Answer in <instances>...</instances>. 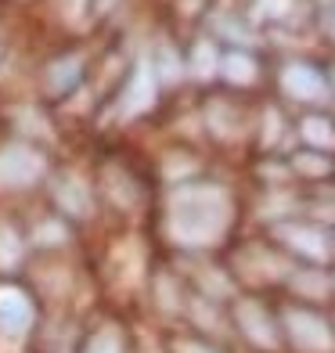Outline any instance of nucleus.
Wrapping results in <instances>:
<instances>
[{
    "label": "nucleus",
    "mask_w": 335,
    "mask_h": 353,
    "mask_svg": "<svg viewBox=\"0 0 335 353\" xmlns=\"http://www.w3.org/2000/svg\"><path fill=\"white\" fill-rule=\"evenodd\" d=\"M47 170V163L37 155V152H29V148H8V152H0V184L4 188H26V184H33L40 181Z\"/></svg>",
    "instance_id": "1"
},
{
    "label": "nucleus",
    "mask_w": 335,
    "mask_h": 353,
    "mask_svg": "<svg viewBox=\"0 0 335 353\" xmlns=\"http://www.w3.org/2000/svg\"><path fill=\"white\" fill-rule=\"evenodd\" d=\"M54 195H58V202L65 205L69 213H90V195H87V188H83V181H76V176H58V184H54Z\"/></svg>",
    "instance_id": "2"
},
{
    "label": "nucleus",
    "mask_w": 335,
    "mask_h": 353,
    "mask_svg": "<svg viewBox=\"0 0 335 353\" xmlns=\"http://www.w3.org/2000/svg\"><path fill=\"white\" fill-rule=\"evenodd\" d=\"M76 72H79V61H76V58H69L65 65L51 69V83H54V87H69L72 79H76Z\"/></svg>",
    "instance_id": "3"
},
{
    "label": "nucleus",
    "mask_w": 335,
    "mask_h": 353,
    "mask_svg": "<svg viewBox=\"0 0 335 353\" xmlns=\"http://www.w3.org/2000/svg\"><path fill=\"white\" fill-rule=\"evenodd\" d=\"M101 4H108V0H101Z\"/></svg>",
    "instance_id": "4"
}]
</instances>
